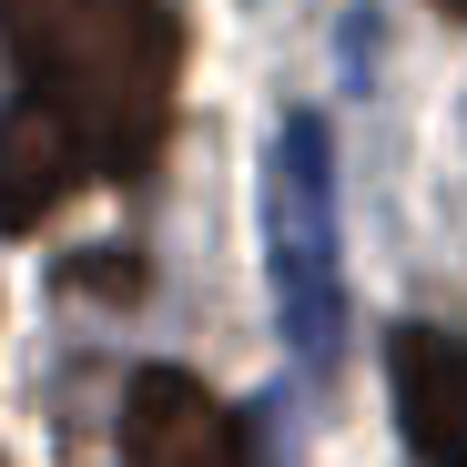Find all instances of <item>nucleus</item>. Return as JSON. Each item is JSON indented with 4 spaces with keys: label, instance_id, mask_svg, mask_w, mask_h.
Returning a JSON list of instances; mask_svg holds the SVG:
<instances>
[{
    "label": "nucleus",
    "instance_id": "obj_1",
    "mask_svg": "<svg viewBox=\"0 0 467 467\" xmlns=\"http://www.w3.org/2000/svg\"><path fill=\"white\" fill-rule=\"evenodd\" d=\"M31 102H51L102 173H142L173 122V11L163 0H0Z\"/></svg>",
    "mask_w": 467,
    "mask_h": 467
},
{
    "label": "nucleus",
    "instance_id": "obj_2",
    "mask_svg": "<svg viewBox=\"0 0 467 467\" xmlns=\"http://www.w3.org/2000/svg\"><path fill=\"white\" fill-rule=\"evenodd\" d=\"M265 275L275 326L305 376H326L346 346V254H336V132L326 112H285L265 142Z\"/></svg>",
    "mask_w": 467,
    "mask_h": 467
},
{
    "label": "nucleus",
    "instance_id": "obj_3",
    "mask_svg": "<svg viewBox=\"0 0 467 467\" xmlns=\"http://www.w3.org/2000/svg\"><path fill=\"white\" fill-rule=\"evenodd\" d=\"M122 457L132 467H244V417L203 397V376L142 366L122 386Z\"/></svg>",
    "mask_w": 467,
    "mask_h": 467
},
{
    "label": "nucleus",
    "instance_id": "obj_4",
    "mask_svg": "<svg viewBox=\"0 0 467 467\" xmlns=\"http://www.w3.org/2000/svg\"><path fill=\"white\" fill-rule=\"evenodd\" d=\"M386 386L417 467H467V336L457 326H397L386 336Z\"/></svg>",
    "mask_w": 467,
    "mask_h": 467
},
{
    "label": "nucleus",
    "instance_id": "obj_5",
    "mask_svg": "<svg viewBox=\"0 0 467 467\" xmlns=\"http://www.w3.org/2000/svg\"><path fill=\"white\" fill-rule=\"evenodd\" d=\"M82 173H92V152H82V132H71L51 102L0 112V223H11V234H31Z\"/></svg>",
    "mask_w": 467,
    "mask_h": 467
},
{
    "label": "nucleus",
    "instance_id": "obj_6",
    "mask_svg": "<svg viewBox=\"0 0 467 467\" xmlns=\"http://www.w3.org/2000/svg\"><path fill=\"white\" fill-rule=\"evenodd\" d=\"M447 11H467V0H447Z\"/></svg>",
    "mask_w": 467,
    "mask_h": 467
}]
</instances>
